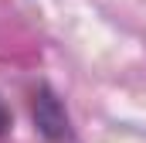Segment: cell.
<instances>
[{"instance_id":"cell-1","label":"cell","mask_w":146,"mask_h":143,"mask_svg":"<svg viewBox=\"0 0 146 143\" xmlns=\"http://www.w3.org/2000/svg\"><path fill=\"white\" fill-rule=\"evenodd\" d=\"M3 126H7V109H3V102H0V133H3Z\"/></svg>"}]
</instances>
